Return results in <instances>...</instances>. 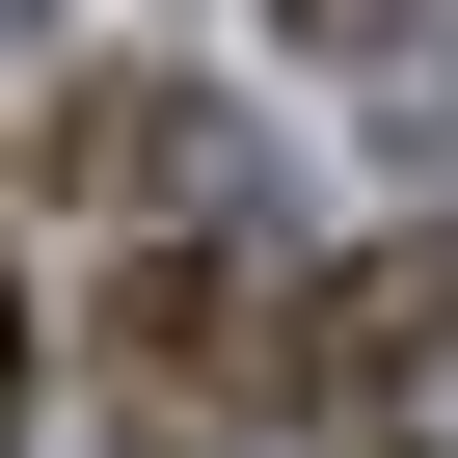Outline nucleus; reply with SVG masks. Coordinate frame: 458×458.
Returning a JSON list of instances; mask_svg holds the SVG:
<instances>
[{"label":"nucleus","instance_id":"1","mask_svg":"<svg viewBox=\"0 0 458 458\" xmlns=\"http://www.w3.org/2000/svg\"><path fill=\"white\" fill-rule=\"evenodd\" d=\"M0 431H28V297H0Z\"/></svg>","mask_w":458,"mask_h":458},{"label":"nucleus","instance_id":"2","mask_svg":"<svg viewBox=\"0 0 458 458\" xmlns=\"http://www.w3.org/2000/svg\"><path fill=\"white\" fill-rule=\"evenodd\" d=\"M297 28H404V0H297Z\"/></svg>","mask_w":458,"mask_h":458}]
</instances>
